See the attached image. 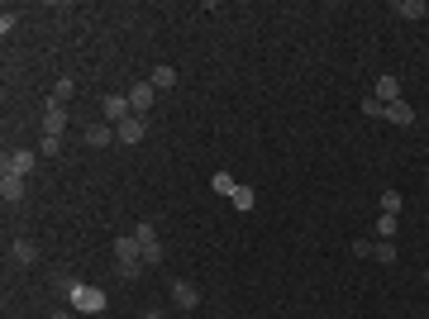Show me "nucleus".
Segmentation results:
<instances>
[{
	"mask_svg": "<svg viewBox=\"0 0 429 319\" xmlns=\"http://www.w3.org/2000/svg\"><path fill=\"white\" fill-rule=\"evenodd\" d=\"M114 267L134 281L138 272H143V248H138V238L129 233V238H114Z\"/></svg>",
	"mask_w": 429,
	"mask_h": 319,
	"instance_id": "1",
	"label": "nucleus"
},
{
	"mask_svg": "<svg viewBox=\"0 0 429 319\" xmlns=\"http://www.w3.org/2000/svg\"><path fill=\"white\" fill-rule=\"evenodd\" d=\"M67 301H72V310H77V315H101V310L110 305V296L101 291V286H72V291H67Z\"/></svg>",
	"mask_w": 429,
	"mask_h": 319,
	"instance_id": "2",
	"label": "nucleus"
},
{
	"mask_svg": "<svg viewBox=\"0 0 429 319\" xmlns=\"http://www.w3.org/2000/svg\"><path fill=\"white\" fill-rule=\"evenodd\" d=\"M124 96H129L134 114H148V110H153V101H158V86H153V81H134Z\"/></svg>",
	"mask_w": 429,
	"mask_h": 319,
	"instance_id": "3",
	"label": "nucleus"
},
{
	"mask_svg": "<svg viewBox=\"0 0 429 319\" xmlns=\"http://www.w3.org/2000/svg\"><path fill=\"white\" fill-rule=\"evenodd\" d=\"M101 114H106V124L119 129V124L134 114V105H129V96H106V101H101Z\"/></svg>",
	"mask_w": 429,
	"mask_h": 319,
	"instance_id": "4",
	"label": "nucleus"
},
{
	"mask_svg": "<svg viewBox=\"0 0 429 319\" xmlns=\"http://www.w3.org/2000/svg\"><path fill=\"white\" fill-rule=\"evenodd\" d=\"M143 133H148V114H129V119L114 129L119 143H143Z\"/></svg>",
	"mask_w": 429,
	"mask_h": 319,
	"instance_id": "5",
	"label": "nucleus"
},
{
	"mask_svg": "<svg viewBox=\"0 0 429 319\" xmlns=\"http://www.w3.org/2000/svg\"><path fill=\"white\" fill-rule=\"evenodd\" d=\"M372 96H377L382 105H391V101H401V81H396V72H382V77L372 81Z\"/></svg>",
	"mask_w": 429,
	"mask_h": 319,
	"instance_id": "6",
	"label": "nucleus"
},
{
	"mask_svg": "<svg viewBox=\"0 0 429 319\" xmlns=\"http://www.w3.org/2000/svg\"><path fill=\"white\" fill-rule=\"evenodd\" d=\"M34 162H38V157H34V153H29V148H19V153H5V162H0V167H5V172H14V177H24V181H29V172H34Z\"/></svg>",
	"mask_w": 429,
	"mask_h": 319,
	"instance_id": "7",
	"label": "nucleus"
},
{
	"mask_svg": "<svg viewBox=\"0 0 429 319\" xmlns=\"http://www.w3.org/2000/svg\"><path fill=\"white\" fill-rule=\"evenodd\" d=\"M62 129H67V105H43V133H53V138H62Z\"/></svg>",
	"mask_w": 429,
	"mask_h": 319,
	"instance_id": "8",
	"label": "nucleus"
},
{
	"mask_svg": "<svg viewBox=\"0 0 429 319\" xmlns=\"http://www.w3.org/2000/svg\"><path fill=\"white\" fill-rule=\"evenodd\" d=\"M382 119H387V124H401V129H410V124H415V105H410V101H391V105L382 110Z\"/></svg>",
	"mask_w": 429,
	"mask_h": 319,
	"instance_id": "9",
	"label": "nucleus"
},
{
	"mask_svg": "<svg viewBox=\"0 0 429 319\" xmlns=\"http://www.w3.org/2000/svg\"><path fill=\"white\" fill-rule=\"evenodd\" d=\"M172 305H177V310H196V305H201V291H196L191 281H172Z\"/></svg>",
	"mask_w": 429,
	"mask_h": 319,
	"instance_id": "10",
	"label": "nucleus"
},
{
	"mask_svg": "<svg viewBox=\"0 0 429 319\" xmlns=\"http://www.w3.org/2000/svg\"><path fill=\"white\" fill-rule=\"evenodd\" d=\"M0 196H5V205H19V201H24V177L0 172Z\"/></svg>",
	"mask_w": 429,
	"mask_h": 319,
	"instance_id": "11",
	"label": "nucleus"
},
{
	"mask_svg": "<svg viewBox=\"0 0 429 319\" xmlns=\"http://www.w3.org/2000/svg\"><path fill=\"white\" fill-rule=\"evenodd\" d=\"M134 238H138V248H143V253H148V248H162V243H158V224H153V219H138V224H134Z\"/></svg>",
	"mask_w": 429,
	"mask_h": 319,
	"instance_id": "12",
	"label": "nucleus"
},
{
	"mask_svg": "<svg viewBox=\"0 0 429 319\" xmlns=\"http://www.w3.org/2000/svg\"><path fill=\"white\" fill-rule=\"evenodd\" d=\"M10 253H14V262H19V267H34V262H38V243H34V238H14V248H10Z\"/></svg>",
	"mask_w": 429,
	"mask_h": 319,
	"instance_id": "13",
	"label": "nucleus"
},
{
	"mask_svg": "<svg viewBox=\"0 0 429 319\" xmlns=\"http://www.w3.org/2000/svg\"><path fill=\"white\" fill-rule=\"evenodd\" d=\"M148 81H153V86H158V91H172V86H177V67H167V62H158V67H153V77H148Z\"/></svg>",
	"mask_w": 429,
	"mask_h": 319,
	"instance_id": "14",
	"label": "nucleus"
},
{
	"mask_svg": "<svg viewBox=\"0 0 429 319\" xmlns=\"http://www.w3.org/2000/svg\"><path fill=\"white\" fill-rule=\"evenodd\" d=\"M372 257L391 267V262H396V238H372Z\"/></svg>",
	"mask_w": 429,
	"mask_h": 319,
	"instance_id": "15",
	"label": "nucleus"
},
{
	"mask_svg": "<svg viewBox=\"0 0 429 319\" xmlns=\"http://www.w3.org/2000/svg\"><path fill=\"white\" fill-rule=\"evenodd\" d=\"M110 138H114V124H91V129H86V143H91V148H106Z\"/></svg>",
	"mask_w": 429,
	"mask_h": 319,
	"instance_id": "16",
	"label": "nucleus"
},
{
	"mask_svg": "<svg viewBox=\"0 0 429 319\" xmlns=\"http://www.w3.org/2000/svg\"><path fill=\"white\" fill-rule=\"evenodd\" d=\"M391 14H401V19H425V0H401V5H391Z\"/></svg>",
	"mask_w": 429,
	"mask_h": 319,
	"instance_id": "17",
	"label": "nucleus"
},
{
	"mask_svg": "<svg viewBox=\"0 0 429 319\" xmlns=\"http://www.w3.org/2000/svg\"><path fill=\"white\" fill-rule=\"evenodd\" d=\"M72 96H77V81H72V77H62V81L53 86V96H48V101H53V105H67Z\"/></svg>",
	"mask_w": 429,
	"mask_h": 319,
	"instance_id": "18",
	"label": "nucleus"
},
{
	"mask_svg": "<svg viewBox=\"0 0 429 319\" xmlns=\"http://www.w3.org/2000/svg\"><path fill=\"white\" fill-rule=\"evenodd\" d=\"M229 205H238V210H253V205H258L253 186H243V181H238V186H234V196H229Z\"/></svg>",
	"mask_w": 429,
	"mask_h": 319,
	"instance_id": "19",
	"label": "nucleus"
},
{
	"mask_svg": "<svg viewBox=\"0 0 429 319\" xmlns=\"http://www.w3.org/2000/svg\"><path fill=\"white\" fill-rule=\"evenodd\" d=\"M377 205H382V214H401V205H406V201H401V191L391 186V191H382V201H377Z\"/></svg>",
	"mask_w": 429,
	"mask_h": 319,
	"instance_id": "20",
	"label": "nucleus"
},
{
	"mask_svg": "<svg viewBox=\"0 0 429 319\" xmlns=\"http://www.w3.org/2000/svg\"><path fill=\"white\" fill-rule=\"evenodd\" d=\"M396 229H401L396 214H377V238H396Z\"/></svg>",
	"mask_w": 429,
	"mask_h": 319,
	"instance_id": "21",
	"label": "nucleus"
},
{
	"mask_svg": "<svg viewBox=\"0 0 429 319\" xmlns=\"http://www.w3.org/2000/svg\"><path fill=\"white\" fill-rule=\"evenodd\" d=\"M214 196H234V186H238V181H234V177H229V172H214Z\"/></svg>",
	"mask_w": 429,
	"mask_h": 319,
	"instance_id": "22",
	"label": "nucleus"
},
{
	"mask_svg": "<svg viewBox=\"0 0 429 319\" xmlns=\"http://www.w3.org/2000/svg\"><path fill=\"white\" fill-rule=\"evenodd\" d=\"M382 101H377V96H363V114H367V119H382Z\"/></svg>",
	"mask_w": 429,
	"mask_h": 319,
	"instance_id": "23",
	"label": "nucleus"
},
{
	"mask_svg": "<svg viewBox=\"0 0 429 319\" xmlns=\"http://www.w3.org/2000/svg\"><path fill=\"white\" fill-rule=\"evenodd\" d=\"M43 153H48V157H58V153H62V138H53V133H43Z\"/></svg>",
	"mask_w": 429,
	"mask_h": 319,
	"instance_id": "24",
	"label": "nucleus"
},
{
	"mask_svg": "<svg viewBox=\"0 0 429 319\" xmlns=\"http://www.w3.org/2000/svg\"><path fill=\"white\" fill-rule=\"evenodd\" d=\"M14 24H19V19H14V14H10V10H5V14H0V34H5V38H10V34H14Z\"/></svg>",
	"mask_w": 429,
	"mask_h": 319,
	"instance_id": "25",
	"label": "nucleus"
},
{
	"mask_svg": "<svg viewBox=\"0 0 429 319\" xmlns=\"http://www.w3.org/2000/svg\"><path fill=\"white\" fill-rule=\"evenodd\" d=\"M353 257H372V238H358L353 243Z\"/></svg>",
	"mask_w": 429,
	"mask_h": 319,
	"instance_id": "26",
	"label": "nucleus"
},
{
	"mask_svg": "<svg viewBox=\"0 0 429 319\" xmlns=\"http://www.w3.org/2000/svg\"><path fill=\"white\" fill-rule=\"evenodd\" d=\"M48 319H77V310H53Z\"/></svg>",
	"mask_w": 429,
	"mask_h": 319,
	"instance_id": "27",
	"label": "nucleus"
},
{
	"mask_svg": "<svg viewBox=\"0 0 429 319\" xmlns=\"http://www.w3.org/2000/svg\"><path fill=\"white\" fill-rule=\"evenodd\" d=\"M143 319H162V310H143Z\"/></svg>",
	"mask_w": 429,
	"mask_h": 319,
	"instance_id": "28",
	"label": "nucleus"
},
{
	"mask_svg": "<svg viewBox=\"0 0 429 319\" xmlns=\"http://www.w3.org/2000/svg\"><path fill=\"white\" fill-rule=\"evenodd\" d=\"M425 281H429V272H425Z\"/></svg>",
	"mask_w": 429,
	"mask_h": 319,
	"instance_id": "29",
	"label": "nucleus"
}]
</instances>
